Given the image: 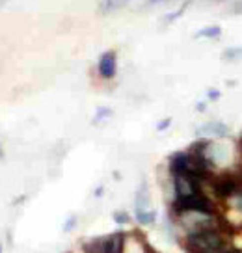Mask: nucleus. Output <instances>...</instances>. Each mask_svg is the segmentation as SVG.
Here are the masks:
<instances>
[{
  "instance_id": "nucleus-1",
  "label": "nucleus",
  "mask_w": 242,
  "mask_h": 253,
  "mask_svg": "<svg viewBox=\"0 0 242 253\" xmlns=\"http://www.w3.org/2000/svg\"><path fill=\"white\" fill-rule=\"evenodd\" d=\"M227 242L224 229H209L201 231V233H194V235H187L185 237V250L188 253H211V252H222Z\"/></svg>"
},
{
  "instance_id": "nucleus-2",
  "label": "nucleus",
  "mask_w": 242,
  "mask_h": 253,
  "mask_svg": "<svg viewBox=\"0 0 242 253\" xmlns=\"http://www.w3.org/2000/svg\"><path fill=\"white\" fill-rule=\"evenodd\" d=\"M175 220L185 229L187 235L201 233L209 229H222V220L218 212H183L177 214Z\"/></svg>"
},
{
  "instance_id": "nucleus-3",
  "label": "nucleus",
  "mask_w": 242,
  "mask_h": 253,
  "mask_svg": "<svg viewBox=\"0 0 242 253\" xmlns=\"http://www.w3.org/2000/svg\"><path fill=\"white\" fill-rule=\"evenodd\" d=\"M183 212H218V211H216V201L201 190L187 199H173L172 214L177 216Z\"/></svg>"
},
{
  "instance_id": "nucleus-4",
  "label": "nucleus",
  "mask_w": 242,
  "mask_h": 253,
  "mask_svg": "<svg viewBox=\"0 0 242 253\" xmlns=\"http://www.w3.org/2000/svg\"><path fill=\"white\" fill-rule=\"evenodd\" d=\"M239 175L235 173H220V175H214L209 184H211V190H212V196L222 201V203H226L227 199L233 196V192L237 190L239 186Z\"/></svg>"
},
{
  "instance_id": "nucleus-5",
  "label": "nucleus",
  "mask_w": 242,
  "mask_h": 253,
  "mask_svg": "<svg viewBox=\"0 0 242 253\" xmlns=\"http://www.w3.org/2000/svg\"><path fill=\"white\" fill-rule=\"evenodd\" d=\"M173 177V194L175 199H187L190 196H194L197 192H201V182L197 181L195 177L188 173H179L172 175Z\"/></svg>"
},
{
  "instance_id": "nucleus-6",
  "label": "nucleus",
  "mask_w": 242,
  "mask_h": 253,
  "mask_svg": "<svg viewBox=\"0 0 242 253\" xmlns=\"http://www.w3.org/2000/svg\"><path fill=\"white\" fill-rule=\"evenodd\" d=\"M97 69H99V75H101L104 80L114 79V75H116V69H117L116 52H114V50H108V52H104V54L101 56V60H99V65H97Z\"/></svg>"
},
{
  "instance_id": "nucleus-7",
  "label": "nucleus",
  "mask_w": 242,
  "mask_h": 253,
  "mask_svg": "<svg viewBox=\"0 0 242 253\" xmlns=\"http://www.w3.org/2000/svg\"><path fill=\"white\" fill-rule=\"evenodd\" d=\"M188 164H190V153L188 151L175 153V155L170 157V171H172V175L187 173Z\"/></svg>"
},
{
  "instance_id": "nucleus-8",
  "label": "nucleus",
  "mask_w": 242,
  "mask_h": 253,
  "mask_svg": "<svg viewBox=\"0 0 242 253\" xmlns=\"http://www.w3.org/2000/svg\"><path fill=\"white\" fill-rule=\"evenodd\" d=\"M106 253H125V235L114 233L106 237Z\"/></svg>"
},
{
  "instance_id": "nucleus-9",
  "label": "nucleus",
  "mask_w": 242,
  "mask_h": 253,
  "mask_svg": "<svg viewBox=\"0 0 242 253\" xmlns=\"http://www.w3.org/2000/svg\"><path fill=\"white\" fill-rule=\"evenodd\" d=\"M82 250H84V253H106V237L86 240L82 244Z\"/></svg>"
},
{
  "instance_id": "nucleus-10",
  "label": "nucleus",
  "mask_w": 242,
  "mask_h": 253,
  "mask_svg": "<svg viewBox=\"0 0 242 253\" xmlns=\"http://www.w3.org/2000/svg\"><path fill=\"white\" fill-rule=\"evenodd\" d=\"M129 0H101L99 2V11L101 13H110V11H116V9L123 8Z\"/></svg>"
},
{
  "instance_id": "nucleus-11",
  "label": "nucleus",
  "mask_w": 242,
  "mask_h": 253,
  "mask_svg": "<svg viewBox=\"0 0 242 253\" xmlns=\"http://www.w3.org/2000/svg\"><path fill=\"white\" fill-rule=\"evenodd\" d=\"M199 134H211V136H226L227 126L222 123H209L203 128H199Z\"/></svg>"
},
{
  "instance_id": "nucleus-12",
  "label": "nucleus",
  "mask_w": 242,
  "mask_h": 253,
  "mask_svg": "<svg viewBox=\"0 0 242 253\" xmlns=\"http://www.w3.org/2000/svg\"><path fill=\"white\" fill-rule=\"evenodd\" d=\"M136 218L140 221L142 225H151L155 221V212L153 211H136Z\"/></svg>"
},
{
  "instance_id": "nucleus-13",
  "label": "nucleus",
  "mask_w": 242,
  "mask_h": 253,
  "mask_svg": "<svg viewBox=\"0 0 242 253\" xmlns=\"http://www.w3.org/2000/svg\"><path fill=\"white\" fill-rule=\"evenodd\" d=\"M149 198L145 186H142V192H138V199H136V211H149Z\"/></svg>"
},
{
  "instance_id": "nucleus-14",
  "label": "nucleus",
  "mask_w": 242,
  "mask_h": 253,
  "mask_svg": "<svg viewBox=\"0 0 242 253\" xmlns=\"http://www.w3.org/2000/svg\"><path fill=\"white\" fill-rule=\"evenodd\" d=\"M220 32L222 30H220L218 26H207V28L197 32V36H203V38H218Z\"/></svg>"
},
{
  "instance_id": "nucleus-15",
  "label": "nucleus",
  "mask_w": 242,
  "mask_h": 253,
  "mask_svg": "<svg viewBox=\"0 0 242 253\" xmlns=\"http://www.w3.org/2000/svg\"><path fill=\"white\" fill-rule=\"evenodd\" d=\"M114 220H116L119 225H125V223H129V214L127 212H116L114 214Z\"/></svg>"
},
{
  "instance_id": "nucleus-16",
  "label": "nucleus",
  "mask_w": 242,
  "mask_h": 253,
  "mask_svg": "<svg viewBox=\"0 0 242 253\" xmlns=\"http://www.w3.org/2000/svg\"><path fill=\"white\" fill-rule=\"evenodd\" d=\"M235 13H242V0H239V2L235 4Z\"/></svg>"
},
{
  "instance_id": "nucleus-17",
  "label": "nucleus",
  "mask_w": 242,
  "mask_h": 253,
  "mask_svg": "<svg viewBox=\"0 0 242 253\" xmlns=\"http://www.w3.org/2000/svg\"><path fill=\"white\" fill-rule=\"evenodd\" d=\"M168 125H170V119H166V121H162V123L158 125V130H164V128H166Z\"/></svg>"
},
{
  "instance_id": "nucleus-18",
  "label": "nucleus",
  "mask_w": 242,
  "mask_h": 253,
  "mask_svg": "<svg viewBox=\"0 0 242 253\" xmlns=\"http://www.w3.org/2000/svg\"><path fill=\"white\" fill-rule=\"evenodd\" d=\"M158 2H164V0H147V4H158Z\"/></svg>"
},
{
  "instance_id": "nucleus-19",
  "label": "nucleus",
  "mask_w": 242,
  "mask_h": 253,
  "mask_svg": "<svg viewBox=\"0 0 242 253\" xmlns=\"http://www.w3.org/2000/svg\"><path fill=\"white\" fill-rule=\"evenodd\" d=\"M6 2H8V0H0V8H2V6L6 4Z\"/></svg>"
},
{
  "instance_id": "nucleus-20",
  "label": "nucleus",
  "mask_w": 242,
  "mask_h": 253,
  "mask_svg": "<svg viewBox=\"0 0 242 253\" xmlns=\"http://www.w3.org/2000/svg\"><path fill=\"white\" fill-rule=\"evenodd\" d=\"M239 147H241V153H242V136H241V142H239Z\"/></svg>"
},
{
  "instance_id": "nucleus-21",
  "label": "nucleus",
  "mask_w": 242,
  "mask_h": 253,
  "mask_svg": "<svg viewBox=\"0 0 242 253\" xmlns=\"http://www.w3.org/2000/svg\"><path fill=\"white\" fill-rule=\"evenodd\" d=\"M0 252H2V246H0Z\"/></svg>"
}]
</instances>
